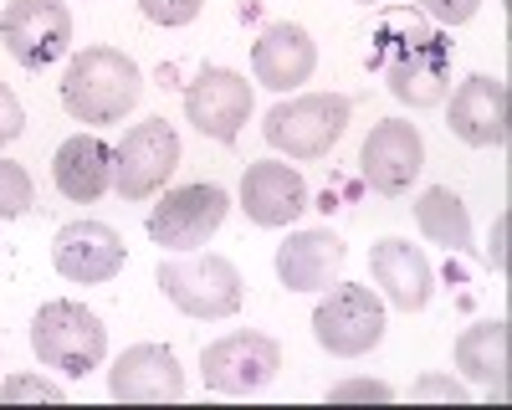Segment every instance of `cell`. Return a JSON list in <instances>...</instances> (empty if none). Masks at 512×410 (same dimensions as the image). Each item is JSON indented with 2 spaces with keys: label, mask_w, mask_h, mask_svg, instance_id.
<instances>
[{
  "label": "cell",
  "mask_w": 512,
  "mask_h": 410,
  "mask_svg": "<svg viewBox=\"0 0 512 410\" xmlns=\"http://www.w3.org/2000/svg\"><path fill=\"white\" fill-rule=\"evenodd\" d=\"M369 62L384 72L390 93L405 103V108H436L451 88V41L425 26L405 11H390L374 31V52Z\"/></svg>",
  "instance_id": "1"
},
{
  "label": "cell",
  "mask_w": 512,
  "mask_h": 410,
  "mask_svg": "<svg viewBox=\"0 0 512 410\" xmlns=\"http://www.w3.org/2000/svg\"><path fill=\"white\" fill-rule=\"evenodd\" d=\"M144 93L139 62L118 47H82L62 72V108L77 123H118Z\"/></svg>",
  "instance_id": "2"
},
{
  "label": "cell",
  "mask_w": 512,
  "mask_h": 410,
  "mask_svg": "<svg viewBox=\"0 0 512 410\" xmlns=\"http://www.w3.org/2000/svg\"><path fill=\"white\" fill-rule=\"evenodd\" d=\"M31 349L47 369H57L67 380H82L108 359V328L93 308L57 298V303H41V313L31 318Z\"/></svg>",
  "instance_id": "3"
},
{
  "label": "cell",
  "mask_w": 512,
  "mask_h": 410,
  "mask_svg": "<svg viewBox=\"0 0 512 410\" xmlns=\"http://www.w3.org/2000/svg\"><path fill=\"white\" fill-rule=\"evenodd\" d=\"M159 287L190 318H231L246 298L236 262L216 257V252H180V257L159 262Z\"/></svg>",
  "instance_id": "4"
},
{
  "label": "cell",
  "mask_w": 512,
  "mask_h": 410,
  "mask_svg": "<svg viewBox=\"0 0 512 410\" xmlns=\"http://www.w3.org/2000/svg\"><path fill=\"white\" fill-rule=\"evenodd\" d=\"M349 98L344 93H303L287 98L262 118V139L287 159H323L349 129Z\"/></svg>",
  "instance_id": "5"
},
{
  "label": "cell",
  "mask_w": 512,
  "mask_h": 410,
  "mask_svg": "<svg viewBox=\"0 0 512 410\" xmlns=\"http://www.w3.org/2000/svg\"><path fill=\"white\" fill-rule=\"evenodd\" d=\"M313 339L338 354V359H359L384 339V303L374 298L369 282H333L328 298L313 308Z\"/></svg>",
  "instance_id": "6"
},
{
  "label": "cell",
  "mask_w": 512,
  "mask_h": 410,
  "mask_svg": "<svg viewBox=\"0 0 512 410\" xmlns=\"http://www.w3.org/2000/svg\"><path fill=\"white\" fill-rule=\"evenodd\" d=\"M200 375L205 390L216 395H251L282 375V344L272 334H256V328H236V334L200 349Z\"/></svg>",
  "instance_id": "7"
},
{
  "label": "cell",
  "mask_w": 512,
  "mask_h": 410,
  "mask_svg": "<svg viewBox=\"0 0 512 410\" xmlns=\"http://www.w3.org/2000/svg\"><path fill=\"white\" fill-rule=\"evenodd\" d=\"M180 170V134L164 118H144L123 134L113 149V190L123 200H149L164 190V180Z\"/></svg>",
  "instance_id": "8"
},
{
  "label": "cell",
  "mask_w": 512,
  "mask_h": 410,
  "mask_svg": "<svg viewBox=\"0 0 512 410\" xmlns=\"http://www.w3.org/2000/svg\"><path fill=\"white\" fill-rule=\"evenodd\" d=\"M226 211H231V195L221 185H210V180L180 185L149 211V236L169 246V252H195V246H205L226 226Z\"/></svg>",
  "instance_id": "9"
},
{
  "label": "cell",
  "mask_w": 512,
  "mask_h": 410,
  "mask_svg": "<svg viewBox=\"0 0 512 410\" xmlns=\"http://www.w3.org/2000/svg\"><path fill=\"white\" fill-rule=\"evenodd\" d=\"M0 36H6V52L21 67L41 72L72 52V11L62 0H6Z\"/></svg>",
  "instance_id": "10"
},
{
  "label": "cell",
  "mask_w": 512,
  "mask_h": 410,
  "mask_svg": "<svg viewBox=\"0 0 512 410\" xmlns=\"http://www.w3.org/2000/svg\"><path fill=\"white\" fill-rule=\"evenodd\" d=\"M251 108H256L251 82L241 72H231V67H205V72H195V82L185 88V118L195 123L205 139H216V144H231L246 129Z\"/></svg>",
  "instance_id": "11"
},
{
  "label": "cell",
  "mask_w": 512,
  "mask_h": 410,
  "mask_svg": "<svg viewBox=\"0 0 512 410\" xmlns=\"http://www.w3.org/2000/svg\"><path fill=\"white\" fill-rule=\"evenodd\" d=\"M425 170V144L420 129L405 118H384L369 129L364 149H359V175L369 190L379 195H405L415 185V175Z\"/></svg>",
  "instance_id": "12"
},
{
  "label": "cell",
  "mask_w": 512,
  "mask_h": 410,
  "mask_svg": "<svg viewBox=\"0 0 512 410\" xmlns=\"http://www.w3.org/2000/svg\"><path fill=\"white\" fill-rule=\"evenodd\" d=\"M128 252H123V236L108 221H67L52 236V267L77 282V287H93V282H113L123 272Z\"/></svg>",
  "instance_id": "13"
},
{
  "label": "cell",
  "mask_w": 512,
  "mask_h": 410,
  "mask_svg": "<svg viewBox=\"0 0 512 410\" xmlns=\"http://www.w3.org/2000/svg\"><path fill=\"white\" fill-rule=\"evenodd\" d=\"M108 395L118 405H159V400H185V369L175 349L164 344H134L123 349L108 369Z\"/></svg>",
  "instance_id": "14"
},
{
  "label": "cell",
  "mask_w": 512,
  "mask_h": 410,
  "mask_svg": "<svg viewBox=\"0 0 512 410\" xmlns=\"http://www.w3.org/2000/svg\"><path fill=\"white\" fill-rule=\"evenodd\" d=\"M451 134L472 149H502L512 134V98H507V82L472 72L451 93Z\"/></svg>",
  "instance_id": "15"
},
{
  "label": "cell",
  "mask_w": 512,
  "mask_h": 410,
  "mask_svg": "<svg viewBox=\"0 0 512 410\" xmlns=\"http://www.w3.org/2000/svg\"><path fill=\"white\" fill-rule=\"evenodd\" d=\"M369 277L384 293V303L400 308V313H420L436 293V272L425 262L420 246H410L405 236H384L369 246Z\"/></svg>",
  "instance_id": "16"
},
{
  "label": "cell",
  "mask_w": 512,
  "mask_h": 410,
  "mask_svg": "<svg viewBox=\"0 0 512 410\" xmlns=\"http://www.w3.org/2000/svg\"><path fill=\"white\" fill-rule=\"evenodd\" d=\"M241 211L256 226H292L308 211V180L282 159H256L241 175Z\"/></svg>",
  "instance_id": "17"
},
{
  "label": "cell",
  "mask_w": 512,
  "mask_h": 410,
  "mask_svg": "<svg viewBox=\"0 0 512 410\" xmlns=\"http://www.w3.org/2000/svg\"><path fill=\"white\" fill-rule=\"evenodd\" d=\"M251 72H256V82H262V88H272V93L303 88V82L318 72V47H313L308 26H297V21L267 26L262 36H256V47H251Z\"/></svg>",
  "instance_id": "18"
},
{
  "label": "cell",
  "mask_w": 512,
  "mask_h": 410,
  "mask_svg": "<svg viewBox=\"0 0 512 410\" xmlns=\"http://www.w3.org/2000/svg\"><path fill=\"white\" fill-rule=\"evenodd\" d=\"M349 262V246L338 241L328 226L323 231H292L277 246V277L292 293H328Z\"/></svg>",
  "instance_id": "19"
},
{
  "label": "cell",
  "mask_w": 512,
  "mask_h": 410,
  "mask_svg": "<svg viewBox=\"0 0 512 410\" xmlns=\"http://www.w3.org/2000/svg\"><path fill=\"white\" fill-rule=\"evenodd\" d=\"M52 180H57V190H62L67 200H77V205L103 200L108 185H113V149H108L98 134H72V139H62L57 154H52Z\"/></svg>",
  "instance_id": "20"
},
{
  "label": "cell",
  "mask_w": 512,
  "mask_h": 410,
  "mask_svg": "<svg viewBox=\"0 0 512 410\" xmlns=\"http://www.w3.org/2000/svg\"><path fill=\"white\" fill-rule=\"evenodd\" d=\"M456 369L472 385H487V390L507 395V318H482L472 328H461Z\"/></svg>",
  "instance_id": "21"
},
{
  "label": "cell",
  "mask_w": 512,
  "mask_h": 410,
  "mask_svg": "<svg viewBox=\"0 0 512 410\" xmlns=\"http://www.w3.org/2000/svg\"><path fill=\"white\" fill-rule=\"evenodd\" d=\"M415 226L425 241L446 246V252H472V216H466V205L451 185H431L420 190L415 200Z\"/></svg>",
  "instance_id": "22"
},
{
  "label": "cell",
  "mask_w": 512,
  "mask_h": 410,
  "mask_svg": "<svg viewBox=\"0 0 512 410\" xmlns=\"http://www.w3.org/2000/svg\"><path fill=\"white\" fill-rule=\"evenodd\" d=\"M36 205V185L16 159H0V221H21Z\"/></svg>",
  "instance_id": "23"
},
{
  "label": "cell",
  "mask_w": 512,
  "mask_h": 410,
  "mask_svg": "<svg viewBox=\"0 0 512 410\" xmlns=\"http://www.w3.org/2000/svg\"><path fill=\"white\" fill-rule=\"evenodd\" d=\"M139 11L154 21V26H190L200 11H205V0H139Z\"/></svg>",
  "instance_id": "24"
},
{
  "label": "cell",
  "mask_w": 512,
  "mask_h": 410,
  "mask_svg": "<svg viewBox=\"0 0 512 410\" xmlns=\"http://www.w3.org/2000/svg\"><path fill=\"white\" fill-rule=\"evenodd\" d=\"M415 6L431 16V21H441V26H466V21L482 11V0H415Z\"/></svg>",
  "instance_id": "25"
},
{
  "label": "cell",
  "mask_w": 512,
  "mask_h": 410,
  "mask_svg": "<svg viewBox=\"0 0 512 410\" xmlns=\"http://www.w3.org/2000/svg\"><path fill=\"white\" fill-rule=\"evenodd\" d=\"M0 395H6V400H67L62 385H52V380H31V375L6 380V385H0Z\"/></svg>",
  "instance_id": "26"
},
{
  "label": "cell",
  "mask_w": 512,
  "mask_h": 410,
  "mask_svg": "<svg viewBox=\"0 0 512 410\" xmlns=\"http://www.w3.org/2000/svg\"><path fill=\"white\" fill-rule=\"evenodd\" d=\"M21 129H26V108H21V98L0 82V144H11V139H21Z\"/></svg>",
  "instance_id": "27"
},
{
  "label": "cell",
  "mask_w": 512,
  "mask_h": 410,
  "mask_svg": "<svg viewBox=\"0 0 512 410\" xmlns=\"http://www.w3.org/2000/svg\"><path fill=\"white\" fill-rule=\"evenodd\" d=\"M328 400H395V390L384 380H344L328 390Z\"/></svg>",
  "instance_id": "28"
},
{
  "label": "cell",
  "mask_w": 512,
  "mask_h": 410,
  "mask_svg": "<svg viewBox=\"0 0 512 410\" xmlns=\"http://www.w3.org/2000/svg\"><path fill=\"white\" fill-rule=\"evenodd\" d=\"M415 400H451V405H461V400H472L466 395V385H456V380H441V375H431V380H420L415 390H410Z\"/></svg>",
  "instance_id": "29"
},
{
  "label": "cell",
  "mask_w": 512,
  "mask_h": 410,
  "mask_svg": "<svg viewBox=\"0 0 512 410\" xmlns=\"http://www.w3.org/2000/svg\"><path fill=\"white\" fill-rule=\"evenodd\" d=\"M507 216L497 221V231H492V252H487V262H492V272H507Z\"/></svg>",
  "instance_id": "30"
},
{
  "label": "cell",
  "mask_w": 512,
  "mask_h": 410,
  "mask_svg": "<svg viewBox=\"0 0 512 410\" xmlns=\"http://www.w3.org/2000/svg\"><path fill=\"white\" fill-rule=\"evenodd\" d=\"M364 6H379V0H364Z\"/></svg>",
  "instance_id": "31"
}]
</instances>
